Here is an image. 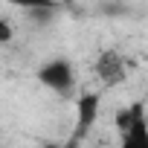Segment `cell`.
<instances>
[{"mask_svg":"<svg viewBox=\"0 0 148 148\" xmlns=\"http://www.w3.org/2000/svg\"><path fill=\"white\" fill-rule=\"evenodd\" d=\"M35 79L41 82V87H47L58 96H70L73 87H76V70L67 58H49L38 67Z\"/></svg>","mask_w":148,"mask_h":148,"instance_id":"2","label":"cell"},{"mask_svg":"<svg viewBox=\"0 0 148 148\" xmlns=\"http://www.w3.org/2000/svg\"><path fill=\"white\" fill-rule=\"evenodd\" d=\"M6 3L23 9V12H55L58 0H6Z\"/></svg>","mask_w":148,"mask_h":148,"instance_id":"5","label":"cell"},{"mask_svg":"<svg viewBox=\"0 0 148 148\" xmlns=\"http://www.w3.org/2000/svg\"><path fill=\"white\" fill-rule=\"evenodd\" d=\"M93 73H96V79H99L102 84L113 87V84L125 82V76H128V61H125L116 49H105V52H99V58H96V64H93Z\"/></svg>","mask_w":148,"mask_h":148,"instance_id":"3","label":"cell"},{"mask_svg":"<svg viewBox=\"0 0 148 148\" xmlns=\"http://www.w3.org/2000/svg\"><path fill=\"white\" fill-rule=\"evenodd\" d=\"M96 110H99V96L96 93H84L82 99H79V119H76V134H73V142H67V148H73L87 131H90V125H93V119H96Z\"/></svg>","mask_w":148,"mask_h":148,"instance_id":"4","label":"cell"},{"mask_svg":"<svg viewBox=\"0 0 148 148\" xmlns=\"http://www.w3.org/2000/svg\"><path fill=\"white\" fill-rule=\"evenodd\" d=\"M119 148H148V113L142 105H131L116 119Z\"/></svg>","mask_w":148,"mask_h":148,"instance_id":"1","label":"cell"}]
</instances>
